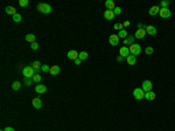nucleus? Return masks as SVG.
<instances>
[{
	"mask_svg": "<svg viewBox=\"0 0 175 131\" xmlns=\"http://www.w3.org/2000/svg\"><path fill=\"white\" fill-rule=\"evenodd\" d=\"M81 63H82V60H80V59H77V60H75V64H77V66H80Z\"/></svg>",
	"mask_w": 175,
	"mask_h": 131,
	"instance_id": "37",
	"label": "nucleus"
},
{
	"mask_svg": "<svg viewBox=\"0 0 175 131\" xmlns=\"http://www.w3.org/2000/svg\"><path fill=\"white\" fill-rule=\"evenodd\" d=\"M22 73H23L26 78H33V76L35 75V71H34V69H33V67H25Z\"/></svg>",
	"mask_w": 175,
	"mask_h": 131,
	"instance_id": "4",
	"label": "nucleus"
},
{
	"mask_svg": "<svg viewBox=\"0 0 175 131\" xmlns=\"http://www.w3.org/2000/svg\"><path fill=\"white\" fill-rule=\"evenodd\" d=\"M152 88H153V84L151 81L148 80H145L141 84V89L145 91V93H148V91H152Z\"/></svg>",
	"mask_w": 175,
	"mask_h": 131,
	"instance_id": "5",
	"label": "nucleus"
},
{
	"mask_svg": "<svg viewBox=\"0 0 175 131\" xmlns=\"http://www.w3.org/2000/svg\"><path fill=\"white\" fill-rule=\"evenodd\" d=\"M145 53H146V55H152L154 53V49H153V47H146Z\"/></svg>",
	"mask_w": 175,
	"mask_h": 131,
	"instance_id": "30",
	"label": "nucleus"
},
{
	"mask_svg": "<svg viewBox=\"0 0 175 131\" xmlns=\"http://www.w3.org/2000/svg\"><path fill=\"white\" fill-rule=\"evenodd\" d=\"M49 73L51 74V75H57L58 73H60V67L58 66H53V67H50V71Z\"/></svg>",
	"mask_w": 175,
	"mask_h": 131,
	"instance_id": "22",
	"label": "nucleus"
},
{
	"mask_svg": "<svg viewBox=\"0 0 175 131\" xmlns=\"http://www.w3.org/2000/svg\"><path fill=\"white\" fill-rule=\"evenodd\" d=\"M119 54H120V56H123L124 59H126L127 56H130V48L128 47H121L120 49H119Z\"/></svg>",
	"mask_w": 175,
	"mask_h": 131,
	"instance_id": "7",
	"label": "nucleus"
},
{
	"mask_svg": "<svg viewBox=\"0 0 175 131\" xmlns=\"http://www.w3.org/2000/svg\"><path fill=\"white\" fill-rule=\"evenodd\" d=\"M126 61H127V63L130 64V66H134V64L137 63V58L133 56V55H130V56L126 58Z\"/></svg>",
	"mask_w": 175,
	"mask_h": 131,
	"instance_id": "18",
	"label": "nucleus"
},
{
	"mask_svg": "<svg viewBox=\"0 0 175 131\" xmlns=\"http://www.w3.org/2000/svg\"><path fill=\"white\" fill-rule=\"evenodd\" d=\"M146 36V31L144 28H139L137 29V32H135V34H134V38L135 39H144Z\"/></svg>",
	"mask_w": 175,
	"mask_h": 131,
	"instance_id": "8",
	"label": "nucleus"
},
{
	"mask_svg": "<svg viewBox=\"0 0 175 131\" xmlns=\"http://www.w3.org/2000/svg\"><path fill=\"white\" fill-rule=\"evenodd\" d=\"M42 77L41 75H39V74H35L34 76H33V82H35V83H39V82H41Z\"/></svg>",
	"mask_w": 175,
	"mask_h": 131,
	"instance_id": "27",
	"label": "nucleus"
},
{
	"mask_svg": "<svg viewBox=\"0 0 175 131\" xmlns=\"http://www.w3.org/2000/svg\"><path fill=\"white\" fill-rule=\"evenodd\" d=\"M20 88H21V83H20V82H18V81L13 82V84H12V89L13 90H19Z\"/></svg>",
	"mask_w": 175,
	"mask_h": 131,
	"instance_id": "26",
	"label": "nucleus"
},
{
	"mask_svg": "<svg viewBox=\"0 0 175 131\" xmlns=\"http://www.w3.org/2000/svg\"><path fill=\"white\" fill-rule=\"evenodd\" d=\"M78 55H80V53H77L76 50H75V49H73V50H69L68 51V59H69V60H77V59H78Z\"/></svg>",
	"mask_w": 175,
	"mask_h": 131,
	"instance_id": "9",
	"label": "nucleus"
},
{
	"mask_svg": "<svg viewBox=\"0 0 175 131\" xmlns=\"http://www.w3.org/2000/svg\"><path fill=\"white\" fill-rule=\"evenodd\" d=\"M35 35L34 34H27L26 35V41L27 42H30V43H33V42H35Z\"/></svg>",
	"mask_w": 175,
	"mask_h": 131,
	"instance_id": "24",
	"label": "nucleus"
},
{
	"mask_svg": "<svg viewBox=\"0 0 175 131\" xmlns=\"http://www.w3.org/2000/svg\"><path fill=\"white\" fill-rule=\"evenodd\" d=\"M118 38H121V39H126L127 38V32H126V31H125V29H121V31H119V32H118Z\"/></svg>",
	"mask_w": 175,
	"mask_h": 131,
	"instance_id": "23",
	"label": "nucleus"
},
{
	"mask_svg": "<svg viewBox=\"0 0 175 131\" xmlns=\"http://www.w3.org/2000/svg\"><path fill=\"white\" fill-rule=\"evenodd\" d=\"M156 97V94L154 91H148V93H145V98L147 101H153V99H155Z\"/></svg>",
	"mask_w": 175,
	"mask_h": 131,
	"instance_id": "16",
	"label": "nucleus"
},
{
	"mask_svg": "<svg viewBox=\"0 0 175 131\" xmlns=\"http://www.w3.org/2000/svg\"><path fill=\"white\" fill-rule=\"evenodd\" d=\"M21 15H20L19 13H16L15 15H13V21H14V22H20V21H21Z\"/></svg>",
	"mask_w": 175,
	"mask_h": 131,
	"instance_id": "29",
	"label": "nucleus"
},
{
	"mask_svg": "<svg viewBox=\"0 0 175 131\" xmlns=\"http://www.w3.org/2000/svg\"><path fill=\"white\" fill-rule=\"evenodd\" d=\"M159 12H160V7L159 6H153V7H151L150 11H148L150 15H156Z\"/></svg>",
	"mask_w": 175,
	"mask_h": 131,
	"instance_id": "19",
	"label": "nucleus"
},
{
	"mask_svg": "<svg viewBox=\"0 0 175 131\" xmlns=\"http://www.w3.org/2000/svg\"><path fill=\"white\" fill-rule=\"evenodd\" d=\"M38 10L39 12L43 13V14H48V13L51 12V6L49 4H45V3H41L38 5Z\"/></svg>",
	"mask_w": 175,
	"mask_h": 131,
	"instance_id": "1",
	"label": "nucleus"
},
{
	"mask_svg": "<svg viewBox=\"0 0 175 131\" xmlns=\"http://www.w3.org/2000/svg\"><path fill=\"white\" fill-rule=\"evenodd\" d=\"M123 26H124V27H128V26H130V21H125V22L123 23Z\"/></svg>",
	"mask_w": 175,
	"mask_h": 131,
	"instance_id": "40",
	"label": "nucleus"
},
{
	"mask_svg": "<svg viewBox=\"0 0 175 131\" xmlns=\"http://www.w3.org/2000/svg\"><path fill=\"white\" fill-rule=\"evenodd\" d=\"M169 4H170L169 0H163V1L160 3V6H161V8H167V7L169 6Z\"/></svg>",
	"mask_w": 175,
	"mask_h": 131,
	"instance_id": "28",
	"label": "nucleus"
},
{
	"mask_svg": "<svg viewBox=\"0 0 175 131\" xmlns=\"http://www.w3.org/2000/svg\"><path fill=\"white\" fill-rule=\"evenodd\" d=\"M141 53V46L138 45V43H133V45L130 47V54L133 55V56H137Z\"/></svg>",
	"mask_w": 175,
	"mask_h": 131,
	"instance_id": "2",
	"label": "nucleus"
},
{
	"mask_svg": "<svg viewBox=\"0 0 175 131\" xmlns=\"http://www.w3.org/2000/svg\"><path fill=\"white\" fill-rule=\"evenodd\" d=\"M109 42H110V45L111 46H117L118 43H119V38H118V35H116V34L110 35V38H109Z\"/></svg>",
	"mask_w": 175,
	"mask_h": 131,
	"instance_id": "10",
	"label": "nucleus"
},
{
	"mask_svg": "<svg viewBox=\"0 0 175 131\" xmlns=\"http://www.w3.org/2000/svg\"><path fill=\"white\" fill-rule=\"evenodd\" d=\"M134 36H127V38L124 40V45L125 46H128V47H131V46L134 43Z\"/></svg>",
	"mask_w": 175,
	"mask_h": 131,
	"instance_id": "17",
	"label": "nucleus"
},
{
	"mask_svg": "<svg viewBox=\"0 0 175 131\" xmlns=\"http://www.w3.org/2000/svg\"><path fill=\"white\" fill-rule=\"evenodd\" d=\"M123 27H124V26L121 25V23H115V29H117V31H121Z\"/></svg>",
	"mask_w": 175,
	"mask_h": 131,
	"instance_id": "34",
	"label": "nucleus"
},
{
	"mask_svg": "<svg viewBox=\"0 0 175 131\" xmlns=\"http://www.w3.org/2000/svg\"><path fill=\"white\" fill-rule=\"evenodd\" d=\"M28 4H29L28 0H19V5L21 7H26L27 5H28Z\"/></svg>",
	"mask_w": 175,
	"mask_h": 131,
	"instance_id": "31",
	"label": "nucleus"
},
{
	"mask_svg": "<svg viewBox=\"0 0 175 131\" xmlns=\"http://www.w3.org/2000/svg\"><path fill=\"white\" fill-rule=\"evenodd\" d=\"M88 56H89V54H88L86 51H81L80 55H78V59H80V60H82V61H84V60H86V59H88Z\"/></svg>",
	"mask_w": 175,
	"mask_h": 131,
	"instance_id": "25",
	"label": "nucleus"
},
{
	"mask_svg": "<svg viewBox=\"0 0 175 131\" xmlns=\"http://www.w3.org/2000/svg\"><path fill=\"white\" fill-rule=\"evenodd\" d=\"M32 104H33V107H34L35 109H40V108L42 107V101H41V98H40V97H35V98H33Z\"/></svg>",
	"mask_w": 175,
	"mask_h": 131,
	"instance_id": "11",
	"label": "nucleus"
},
{
	"mask_svg": "<svg viewBox=\"0 0 175 131\" xmlns=\"http://www.w3.org/2000/svg\"><path fill=\"white\" fill-rule=\"evenodd\" d=\"M113 13H115V14H118V15H119V14L121 13V8H120V7H116L115 10H113Z\"/></svg>",
	"mask_w": 175,
	"mask_h": 131,
	"instance_id": "36",
	"label": "nucleus"
},
{
	"mask_svg": "<svg viewBox=\"0 0 175 131\" xmlns=\"http://www.w3.org/2000/svg\"><path fill=\"white\" fill-rule=\"evenodd\" d=\"M1 131H5V130H1Z\"/></svg>",
	"mask_w": 175,
	"mask_h": 131,
	"instance_id": "41",
	"label": "nucleus"
},
{
	"mask_svg": "<svg viewBox=\"0 0 175 131\" xmlns=\"http://www.w3.org/2000/svg\"><path fill=\"white\" fill-rule=\"evenodd\" d=\"M5 131H15V130H14L13 128H11V126H7V128L5 129Z\"/></svg>",
	"mask_w": 175,
	"mask_h": 131,
	"instance_id": "39",
	"label": "nucleus"
},
{
	"mask_svg": "<svg viewBox=\"0 0 175 131\" xmlns=\"http://www.w3.org/2000/svg\"><path fill=\"white\" fill-rule=\"evenodd\" d=\"M35 90H36L38 94H45L47 91V87L45 84H38V86L35 87Z\"/></svg>",
	"mask_w": 175,
	"mask_h": 131,
	"instance_id": "14",
	"label": "nucleus"
},
{
	"mask_svg": "<svg viewBox=\"0 0 175 131\" xmlns=\"http://www.w3.org/2000/svg\"><path fill=\"white\" fill-rule=\"evenodd\" d=\"M5 11H6L7 14H11V15H15L16 14V10L13 6H7Z\"/></svg>",
	"mask_w": 175,
	"mask_h": 131,
	"instance_id": "21",
	"label": "nucleus"
},
{
	"mask_svg": "<svg viewBox=\"0 0 175 131\" xmlns=\"http://www.w3.org/2000/svg\"><path fill=\"white\" fill-rule=\"evenodd\" d=\"M145 31H146V34H150V35H155L156 34V28L152 25L146 26V27H145Z\"/></svg>",
	"mask_w": 175,
	"mask_h": 131,
	"instance_id": "13",
	"label": "nucleus"
},
{
	"mask_svg": "<svg viewBox=\"0 0 175 131\" xmlns=\"http://www.w3.org/2000/svg\"><path fill=\"white\" fill-rule=\"evenodd\" d=\"M160 16L162 18V19H168L169 16L172 15V12H170V10H168V8H160Z\"/></svg>",
	"mask_w": 175,
	"mask_h": 131,
	"instance_id": "6",
	"label": "nucleus"
},
{
	"mask_svg": "<svg viewBox=\"0 0 175 131\" xmlns=\"http://www.w3.org/2000/svg\"><path fill=\"white\" fill-rule=\"evenodd\" d=\"M30 48H32L33 50H36V49H39V45L36 42H33L32 45H30Z\"/></svg>",
	"mask_w": 175,
	"mask_h": 131,
	"instance_id": "35",
	"label": "nucleus"
},
{
	"mask_svg": "<svg viewBox=\"0 0 175 131\" xmlns=\"http://www.w3.org/2000/svg\"><path fill=\"white\" fill-rule=\"evenodd\" d=\"M41 70L42 71H50V67H49V66H47V64H43V66H42L41 67Z\"/></svg>",
	"mask_w": 175,
	"mask_h": 131,
	"instance_id": "33",
	"label": "nucleus"
},
{
	"mask_svg": "<svg viewBox=\"0 0 175 131\" xmlns=\"http://www.w3.org/2000/svg\"><path fill=\"white\" fill-rule=\"evenodd\" d=\"M32 67H33V69H34L35 74H39V71L41 70V67H42L41 62H40V61H35V62H33Z\"/></svg>",
	"mask_w": 175,
	"mask_h": 131,
	"instance_id": "15",
	"label": "nucleus"
},
{
	"mask_svg": "<svg viewBox=\"0 0 175 131\" xmlns=\"http://www.w3.org/2000/svg\"><path fill=\"white\" fill-rule=\"evenodd\" d=\"M123 60H124V58H123V56H120V55H119V56H117V61H118V62H121Z\"/></svg>",
	"mask_w": 175,
	"mask_h": 131,
	"instance_id": "38",
	"label": "nucleus"
},
{
	"mask_svg": "<svg viewBox=\"0 0 175 131\" xmlns=\"http://www.w3.org/2000/svg\"><path fill=\"white\" fill-rule=\"evenodd\" d=\"M133 97L135 99H138V101L145 98V91H144L141 88H135V89L133 90Z\"/></svg>",
	"mask_w": 175,
	"mask_h": 131,
	"instance_id": "3",
	"label": "nucleus"
},
{
	"mask_svg": "<svg viewBox=\"0 0 175 131\" xmlns=\"http://www.w3.org/2000/svg\"><path fill=\"white\" fill-rule=\"evenodd\" d=\"M23 83L26 84V86H32V83H33V78H26L25 77V80H23Z\"/></svg>",
	"mask_w": 175,
	"mask_h": 131,
	"instance_id": "32",
	"label": "nucleus"
},
{
	"mask_svg": "<svg viewBox=\"0 0 175 131\" xmlns=\"http://www.w3.org/2000/svg\"><path fill=\"white\" fill-rule=\"evenodd\" d=\"M105 6H106V8L110 11H113L116 8L115 6V3L112 1V0H106V3H105Z\"/></svg>",
	"mask_w": 175,
	"mask_h": 131,
	"instance_id": "20",
	"label": "nucleus"
},
{
	"mask_svg": "<svg viewBox=\"0 0 175 131\" xmlns=\"http://www.w3.org/2000/svg\"><path fill=\"white\" fill-rule=\"evenodd\" d=\"M115 13H113V11H110V10H106L104 12V18L106 20H110V21H111V20H113L115 19Z\"/></svg>",
	"mask_w": 175,
	"mask_h": 131,
	"instance_id": "12",
	"label": "nucleus"
}]
</instances>
